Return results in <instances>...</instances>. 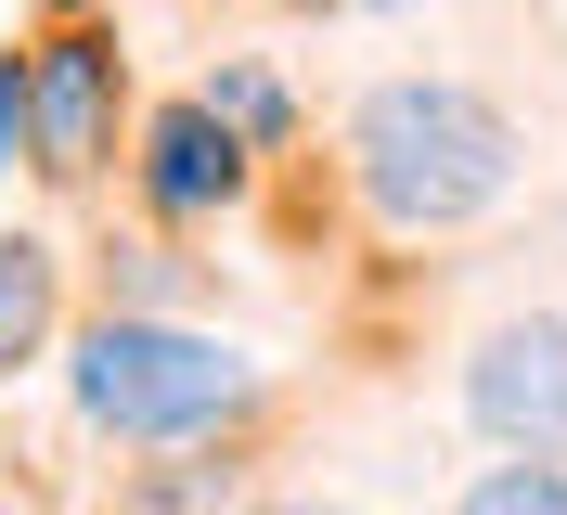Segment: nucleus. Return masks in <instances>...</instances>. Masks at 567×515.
<instances>
[{"label":"nucleus","mask_w":567,"mask_h":515,"mask_svg":"<svg viewBox=\"0 0 567 515\" xmlns=\"http://www.w3.org/2000/svg\"><path fill=\"white\" fill-rule=\"evenodd\" d=\"M529 168V142L477 78H374L349 103V194L374 206V233H464L491 219Z\"/></svg>","instance_id":"nucleus-1"},{"label":"nucleus","mask_w":567,"mask_h":515,"mask_svg":"<svg viewBox=\"0 0 567 515\" xmlns=\"http://www.w3.org/2000/svg\"><path fill=\"white\" fill-rule=\"evenodd\" d=\"M65 400H78L91 439L194 451V439H219V425H246V412L271 400V374H258L233 336L181 322V309H104V322L65 348Z\"/></svg>","instance_id":"nucleus-2"},{"label":"nucleus","mask_w":567,"mask_h":515,"mask_svg":"<svg viewBox=\"0 0 567 515\" xmlns=\"http://www.w3.org/2000/svg\"><path fill=\"white\" fill-rule=\"evenodd\" d=\"M464 425L491 451H542L567 464V309H516L464 348Z\"/></svg>","instance_id":"nucleus-3"},{"label":"nucleus","mask_w":567,"mask_h":515,"mask_svg":"<svg viewBox=\"0 0 567 515\" xmlns=\"http://www.w3.org/2000/svg\"><path fill=\"white\" fill-rule=\"evenodd\" d=\"M27 91H39V142H27V168L39 181H91L116 155V103H130V52H116L91 13L52 39H27Z\"/></svg>","instance_id":"nucleus-4"},{"label":"nucleus","mask_w":567,"mask_h":515,"mask_svg":"<svg viewBox=\"0 0 567 515\" xmlns=\"http://www.w3.org/2000/svg\"><path fill=\"white\" fill-rule=\"evenodd\" d=\"M246 168H258V142L233 130L207 91L155 103V116H142V155H130V181H142V206H155V219H219V206L246 194Z\"/></svg>","instance_id":"nucleus-5"},{"label":"nucleus","mask_w":567,"mask_h":515,"mask_svg":"<svg viewBox=\"0 0 567 515\" xmlns=\"http://www.w3.org/2000/svg\"><path fill=\"white\" fill-rule=\"evenodd\" d=\"M52 309H65V258L39 233H0V374L52 348Z\"/></svg>","instance_id":"nucleus-6"},{"label":"nucleus","mask_w":567,"mask_h":515,"mask_svg":"<svg viewBox=\"0 0 567 515\" xmlns=\"http://www.w3.org/2000/svg\"><path fill=\"white\" fill-rule=\"evenodd\" d=\"M452 515H567V464H542V451H503V464H477L464 477Z\"/></svg>","instance_id":"nucleus-7"},{"label":"nucleus","mask_w":567,"mask_h":515,"mask_svg":"<svg viewBox=\"0 0 567 515\" xmlns=\"http://www.w3.org/2000/svg\"><path fill=\"white\" fill-rule=\"evenodd\" d=\"M207 103L258 142V155H271V142H297V103H284V78H271V65H207Z\"/></svg>","instance_id":"nucleus-8"},{"label":"nucleus","mask_w":567,"mask_h":515,"mask_svg":"<svg viewBox=\"0 0 567 515\" xmlns=\"http://www.w3.org/2000/svg\"><path fill=\"white\" fill-rule=\"evenodd\" d=\"M233 515V464H207V439H194V451H181V464H155V477H142L130 490V515Z\"/></svg>","instance_id":"nucleus-9"},{"label":"nucleus","mask_w":567,"mask_h":515,"mask_svg":"<svg viewBox=\"0 0 567 515\" xmlns=\"http://www.w3.org/2000/svg\"><path fill=\"white\" fill-rule=\"evenodd\" d=\"M104 284H116L104 309H181V258H168V245H116Z\"/></svg>","instance_id":"nucleus-10"},{"label":"nucleus","mask_w":567,"mask_h":515,"mask_svg":"<svg viewBox=\"0 0 567 515\" xmlns=\"http://www.w3.org/2000/svg\"><path fill=\"white\" fill-rule=\"evenodd\" d=\"M39 142V91H27V52H0V168Z\"/></svg>","instance_id":"nucleus-11"},{"label":"nucleus","mask_w":567,"mask_h":515,"mask_svg":"<svg viewBox=\"0 0 567 515\" xmlns=\"http://www.w3.org/2000/svg\"><path fill=\"white\" fill-rule=\"evenodd\" d=\"M233 515H349V503H310V490H297V503H233Z\"/></svg>","instance_id":"nucleus-12"},{"label":"nucleus","mask_w":567,"mask_h":515,"mask_svg":"<svg viewBox=\"0 0 567 515\" xmlns=\"http://www.w3.org/2000/svg\"><path fill=\"white\" fill-rule=\"evenodd\" d=\"M39 13H52V27H78V13H104V0H39Z\"/></svg>","instance_id":"nucleus-13"},{"label":"nucleus","mask_w":567,"mask_h":515,"mask_svg":"<svg viewBox=\"0 0 567 515\" xmlns=\"http://www.w3.org/2000/svg\"><path fill=\"white\" fill-rule=\"evenodd\" d=\"M284 13H336V0H284Z\"/></svg>","instance_id":"nucleus-14"},{"label":"nucleus","mask_w":567,"mask_h":515,"mask_svg":"<svg viewBox=\"0 0 567 515\" xmlns=\"http://www.w3.org/2000/svg\"><path fill=\"white\" fill-rule=\"evenodd\" d=\"M374 13H400V0H374Z\"/></svg>","instance_id":"nucleus-15"},{"label":"nucleus","mask_w":567,"mask_h":515,"mask_svg":"<svg viewBox=\"0 0 567 515\" xmlns=\"http://www.w3.org/2000/svg\"><path fill=\"white\" fill-rule=\"evenodd\" d=\"M0 515H13V503H0Z\"/></svg>","instance_id":"nucleus-16"}]
</instances>
